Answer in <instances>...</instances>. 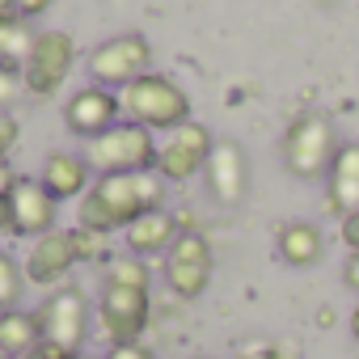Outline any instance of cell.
<instances>
[{
  "mask_svg": "<svg viewBox=\"0 0 359 359\" xmlns=\"http://www.w3.org/2000/svg\"><path fill=\"white\" fill-rule=\"evenodd\" d=\"M165 208V182L156 177V169H140V173H102L97 182L85 191L76 220L89 233H118L127 224H135L140 216Z\"/></svg>",
  "mask_w": 359,
  "mask_h": 359,
  "instance_id": "obj_1",
  "label": "cell"
},
{
  "mask_svg": "<svg viewBox=\"0 0 359 359\" xmlns=\"http://www.w3.org/2000/svg\"><path fill=\"white\" fill-rule=\"evenodd\" d=\"M338 148H342L338 131L325 114H300L287 123V131L279 140V161L300 182H321V177H330Z\"/></svg>",
  "mask_w": 359,
  "mask_h": 359,
  "instance_id": "obj_2",
  "label": "cell"
},
{
  "mask_svg": "<svg viewBox=\"0 0 359 359\" xmlns=\"http://www.w3.org/2000/svg\"><path fill=\"white\" fill-rule=\"evenodd\" d=\"M118 106H123L127 123L148 127V131H173V127L191 123L187 89L169 76H161V72H148V76L131 81L127 89H118Z\"/></svg>",
  "mask_w": 359,
  "mask_h": 359,
  "instance_id": "obj_3",
  "label": "cell"
},
{
  "mask_svg": "<svg viewBox=\"0 0 359 359\" xmlns=\"http://www.w3.org/2000/svg\"><path fill=\"white\" fill-rule=\"evenodd\" d=\"M156 140L148 127H135V123H114L110 131L85 140V165L102 177V173H140V169H152L156 165Z\"/></svg>",
  "mask_w": 359,
  "mask_h": 359,
  "instance_id": "obj_4",
  "label": "cell"
},
{
  "mask_svg": "<svg viewBox=\"0 0 359 359\" xmlns=\"http://www.w3.org/2000/svg\"><path fill=\"white\" fill-rule=\"evenodd\" d=\"M85 72L93 76V85L118 93V89H127L131 81H140V76L152 72V43H148L140 30L114 34V39H106V43H97V47L89 51V68H85Z\"/></svg>",
  "mask_w": 359,
  "mask_h": 359,
  "instance_id": "obj_5",
  "label": "cell"
},
{
  "mask_svg": "<svg viewBox=\"0 0 359 359\" xmlns=\"http://www.w3.org/2000/svg\"><path fill=\"white\" fill-rule=\"evenodd\" d=\"M89 321H93V304L81 287L60 283L43 304H39V325H43V342L60 346L64 355H81L85 338H89Z\"/></svg>",
  "mask_w": 359,
  "mask_h": 359,
  "instance_id": "obj_6",
  "label": "cell"
},
{
  "mask_svg": "<svg viewBox=\"0 0 359 359\" xmlns=\"http://www.w3.org/2000/svg\"><path fill=\"white\" fill-rule=\"evenodd\" d=\"M212 148H216V135H212V127H203V123H182V127H173L169 135H165V144L156 148V177L161 182H191V177H199L203 169H208V156H212Z\"/></svg>",
  "mask_w": 359,
  "mask_h": 359,
  "instance_id": "obj_7",
  "label": "cell"
},
{
  "mask_svg": "<svg viewBox=\"0 0 359 359\" xmlns=\"http://www.w3.org/2000/svg\"><path fill=\"white\" fill-rule=\"evenodd\" d=\"M152 304H148V287H123V283H102L97 292V325L102 338L110 346L118 342H140V334L148 330Z\"/></svg>",
  "mask_w": 359,
  "mask_h": 359,
  "instance_id": "obj_8",
  "label": "cell"
},
{
  "mask_svg": "<svg viewBox=\"0 0 359 359\" xmlns=\"http://www.w3.org/2000/svg\"><path fill=\"white\" fill-rule=\"evenodd\" d=\"M165 283L177 300H199L212 283V245L203 233L187 229L165 254Z\"/></svg>",
  "mask_w": 359,
  "mask_h": 359,
  "instance_id": "obj_9",
  "label": "cell"
},
{
  "mask_svg": "<svg viewBox=\"0 0 359 359\" xmlns=\"http://www.w3.org/2000/svg\"><path fill=\"white\" fill-rule=\"evenodd\" d=\"M72 60H76V43H72V34H68V30H43V34L34 39L30 60L22 64V81H26V89L39 93V97L60 93L64 81H68V72H72Z\"/></svg>",
  "mask_w": 359,
  "mask_h": 359,
  "instance_id": "obj_10",
  "label": "cell"
},
{
  "mask_svg": "<svg viewBox=\"0 0 359 359\" xmlns=\"http://www.w3.org/2000/svg\"><path fill=\"white\" fill-rule=\"evenodd\" d=\"M203 177H208V195L220 208H241L245 195H250V161H245V148L233 135H216V148L208 156Z\"/></svg>",
  "mask_w": 359,
  "mask_h": 359,
  "instance_id": "obj_11",
  "label": "cell"
},
{
  "mask_svg": "<svg viewBox=\"0 0 359 359\" xmlns=\"http://www.w3.org/2000/svg\"><path fill=\"white\" fill-rule=\"evenodd\" d=\"M118 114H123L118 93H114V89H102V85H85V89H76V93L64 102V123H68V131L81 135V140H93V135L110 131V127L118 123Z\"/></svg>",
  "mask_w": 359,
  "mask_h": 359,
  "instance_id": "obj_12",
  "label": "cell"
},
{
  "mask_svg": "<svg viewBox=\"0 0 359 359\" xmlns=\"http://www.w3.org/2000/svg\"><path fill=\"white\" fill-rule=\"evenodd\" d=\"M76 262H81V254H76L72 229H51V233H43V237L30 245V254H26V283L51 287V283H60Z\"/></svg>",
  "mask_w": 359,
  "mask_h": 359,
  "instance_id": "obj_13",
  "label": "cell"
},
{
  "mask_svg": "<svg viewBox=\"0 0 359 359\" xmlns=\"http://www.w3.org/2000/svg\"><path fill=\"white\" fill-rule=\"evenodd\" d=\"M9 203H13V233H22V237H43V233L55 229L60 199H55L43 182H34V177H18Z\"/></svg>",
  "mask_w": 359,
  "mask_h": 359,
  "instance_id": "obj_14",
  "label": "cell"
},
{
  "mask_svg": "<svg viewBox=\"0 0 359 359\" xmlns=\"http://www.w3.org/2000/svg\"><path fill=\"white\" fill-rule=\"evenodd\" d=\"M177 220H173V212L169 208H156V212H148V216H140L135 224H127L123 229V241H127V250L135 254V258H156V254H169V245L177 241Z\"/></svg>",
  "mask_w": 359,
  "mask_h": 359,
  "instance_id": "obj_15",
  "label": "cell"
},
{
  "mask_svg": "<svg viewBox=\"0 0 359 359\" xmlns=\"http://www.w3.org/2000/svg\"><path fill=\"white\" fill-rule=\"evenodd\" d=\"M325 191H330V212L346 216V212H359V140H346L330 165V177H325Z\"/></svg>",
  "mask_w": 359,
  "mask_h": 359,
  "instance_id": "obj_16",
  "label": "cell"
},
{
  "mask_svg": "<svg viewBox=\"0 0 359 359\" xmlns=\"http://www.w3.org/2000/svg\"><path fill=\"white\" fill-rule=\"evenodd\" d=\"M279 258H283L287 266H296V271L317 266V262L325 258V237H321V229L309 224V220L283 224V229H279Z\"/></svg>",
  "mask_w": 359,
  "mask_h": 359,
  "instance_id": "obj_17",
  "label": "cell"
},
{
  "mask_svg": "<svg viewBox=\"0 0 359 359\" xmlns=\"http://www.w3.org/2000/svg\"><path fill=\"white\" fill-rule=\"evenodd\" d=\"M89 173L93 169L85 165V156H76V152H51L47 165H43V187L55 199H76V195L89 191Z\"/></svg>",
  "mask_w": 359,
  "mask_h": 359,
  "instance_id": "obj_18",
  "label": "cell"
},
{
  "mask_svg": "<svg viewBox=\"0 0 359 359\" xmlns=\"http://www.w3.org/2000/svg\"><path fill=\"white\" fill-rule=\"evenodd\" d=\"M39 342H43L39 313H26V309L0 313V355H5V359H18V355L34 351Z\"/></svg>",
  "mask_w": 359,
  "mask_h": 359,
  "instance_id": "obj_19",
  "label": "cell"
},
{
  "mask_svg": "<svg viewBox=\"0 0 359 359\" xmlns=\"http://www.w3.org/2000/svg\"><path fill=\"white\" fill-rule=\"evenodd\" d=\"M34 39H39V34L30 30L26 18L5 13V18H0V64L22 68V64L30 60V51H34Z\"/></svg>",
  "mask_w": 359,
  "mask_h": 359,
  "instance_id": "obj_20",
  "label": "cell"
},
{
  "mask_svg": "<svg viewBox=\"0 0 359 359\" xmlns=\"http://www.w3.org/2000/svg\"><path fill=\"white\" fill-rule=\"evenodd\" d=\"M22 292H26V266H18V258H13V254L0 250V313L18 309Z\"/></svg>",
  "mask_w": 359,
  "mask_h": 359,
  "instance_id": "obj_21",
  "label": "cell"
},
{
  "mask_svg": "<svg viewBox=\"0 0 359 359\" xmlns=\"http://www.w3.org/2000/svg\"><path fill=\"white\" fill-rule=\"evenodd\" d=\"M102 283H123V287H148V283H152V275H148L144 258L127 254V258H110V266H106V279H102Z\"/></svg>",
  "mask_w": 359,
  "mask_h": 359,
  "instance_id": "obj_22",
  "label": "cell"
},
{
  "mask_svg": "<svg viewBox=\"0 0 359 359\" xmlns=\"http://www.w3.org/2000/svg\"><path fill=\"white\" fill-rule=\"evenodd\" d=\"M26 89V81H22V68H9V64H0V114H5L13 102H18V93Z\"/></svg>",
  "mask_w": 359,
  "mask_h": 359,
  "instance_id": "obj_23",
  "label": "cell"
},
{
  "mask_svg": "<svg viewBox=\"0 0 359 359\" xmlns=\"http://www.w3.org/2000/svg\"><path fill=\"white\" fill-rule=\"evenodd\" d=\"M18 135H22V123L13 118V110H5V114H0V165H5V156L13 152Z\"/></svg>",
  "mask_w": 359,
  "mask_h": 359,
  "instance_id": "obj_24",
  "label": "cell"
},
{
  "mask_svg": "<svg viewBox=\"0 0 359 359\" xmlns=\"http://www.w3.org/2000/svg\"><path fill=\"white\" fill-rule=\"evenodd\" d=\"M102 359H156V351L144 342H118V346H106Z\"/></svg>",
  "mask_w": 359,
  "mask_h": 359,
  "instance_id": "obj_25",
  "label": "cell"
},
{
  "mask_svg": "<svg viewBox=\"0 0 359 359\" xmlns=\"http://www.w3.org/2000/svg\"><path fill=\"white\" fill-rule=\"evenodd\" d=\"M338 237H342V245H346L351 254H359V212H346V216H342Z\"/></svg>",
  "mask_w": 359,
  "mask_h": 359,
  "instance_id": "obj_26",
  "label": "cell"
},
{
  "mask_svg": "<svg viewBox=\"0 0 359 359\" xmlns=\"http://www.w3.org/2000/svg\"><path fill=\"white\" fill-rule=\"evenodd\" d=\"M13 9H18V18H39V13H47L51 9V0H13Z\"/></svg>",
  "mask_w": 359,
  "mask_h": 359,
  "instance_id": "obj_27",
  "label": "cell"
},
{
  "mask_svg": "<svg viewBox=\"0 0 359 359\" xmlns=\"http://www.w3.org/2000/svg\"><path fill=\"white\" fill-rule=\"evenodd\" d=\"M18 359H68L60 346H51V342H39L34 351H26V355H18Z\"/></svg>",
  "mask_w": 359,
  "mask_h": 359,
  "instance_id": "obj_28",
  "label": "cell"
},
{
  "mask_svg": "<svg viewBox=\"0 0 359 359\" xmlns=\"http://www.w3.org/2000/svg\"><path fill=\"white\" fill-rule=\"evenodd\" d=\"M342 283H346L351 292H359V254L346 258V266H342Z\"/></svg>",
  "mask_w": 359,
  "mask_h": 359,
  "instance_id": "obj_29",
  "label": "cell"
},
{
  "mask_svg": "<svg viewBox=\"0 0 359 359\" xmlns=\"http://www.w3.org/2000/svg\"><path fill=\"white\" fill-rule=\"evenodd\" d=\"M13 187H18V173H13L9 165H0V199H9Z\"/></svg>",
  "mask_w": 359,
  "mask_h": 359,
  "instance_id": "obj_30",
  "label": "cell"
},
{
  "mask_svg": "<svg viewBox=\"0 0 359 359\" xmlns=\"http://www.w3.org/2000/svg\"><path fill=\"white\" fill-rule=\"evenodd\" d=\"M237 359H283V355H279L275 346H254V351H241Z\"/></svg>",
  "mask_w": 359,
  "mask_h": 359,
  "instance_id": "obj_31",
  "label": "cell"
},
{
  "mask_svg": "<svg viewBox=\"0 0 359 359\" xmlns=\"http://www.w3.org/2000/svg\"><path fill=\"white\" fill-rule=\"evenodd\" d=\"M0 233H13V203L0 199Z\"/></svg>",
  "mask_w": 359,
  "mask_h": 359,
  "instance_id": "obj_32",
  "label": "cell"
},
{
  "mask_svg": "<svg viewBox=\"0 0 359 359\" xmlns=\"http://www.w3.org/2000/svg\"><path fill=\"white\" fill-rule=\"evenodd\" d=\"M346 325H351V338H355V342H359V304H355V309H351V321H346Z\"/></svg>",
  "mask_w": 359,
  "mask_h": 359,
  "instance_id": "obj_33",
  "label": "cell"
},
{
  "mask_svg": "<svg viewBox=\"0 0 359 359\" xmlns=\"http://www.w3.org/2000/svg\"><path fill=\"white\" fill-rule=\"evenodd\" d=\"M5 13H18V9H13V0H0V18H5Z\"/></svg>",
  "mask_w": 359,
  "mask_h": 359,
  "instance_id": "obj_34",
  "label": "cell"
},
{
  "mask_svg": "<svg viewBox=\"0 0 359 359\" xmlns=\"http://www.w3.org/2000/svg\"><path fill=\"white\" fill-rule=\"evenodd\" d=\"M68 359H89V355H68Z\"/></svg>",
  "mask_w": 359,
  "mask_h": 359,
  "instance_id": "obj_35",
  "label": "cell"
},
{
  "mask_svg": "<svg viewBox=\"0 0 359 359\" xmlns=\"http://www.w3.org/2000/svg\"><path fill=\"white\" fill-rule=\"evenodd\" d=\"M0 359H5V355H0Z\"/></svg>",
  "mask_w": 359,
  "mask_h": 359,
  "instance_id": "obj_36",
  "label": "cell"
},
{
  "mask_svg": "<svg viewBox=\"0 0 359 359\" xmlns=\"http://www.w3.org/2000/svg\"><path fill=\"white\" fill-rule=\"evenodd\" d=\"M199 359H203V355H199Z\"/></svg>",
  "mask_w": 359,
  "mask_h": 359,
  "instance_id": "obj_37",
  "label": "cell"
}]
</instances>
